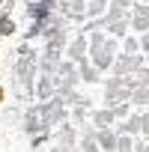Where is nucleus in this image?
Instances as JSON below:
<instances>
[{
	"mask_svg": "<svg viewBox=\"0 0 149 152\" xmlns=\"http://www.w3.org/2000/svg\"><path fill=\"white\" fill-rule=\"evenodd\" d=\"M0 33H12V21H9V18L0 21Z\"/></svg>",
	"mask_w": 149,
	"mask_h": 152,
	"instance_id": "1",
	"label": "nucleus"
}]
</instances>
